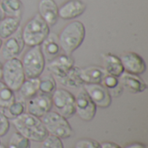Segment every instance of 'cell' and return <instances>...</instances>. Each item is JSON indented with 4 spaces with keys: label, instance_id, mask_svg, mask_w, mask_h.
<instances>
[{
    "label": "cell",
    "instance_id": "obj_1",
    "mask_svg": "<svg viewBox=\"0 0 148 148\" xmlns=\"http://www.w3.org/2000/svg\"><path fill=\"white\" fill-rule=\"evenodd\" d=\"M12 124L16 132L30 141L42 142L49 135L41 119L29 113L13 119Z\"/></svg>",
    "mask_w": 148,
    "mask_h": 148
},
{
    "label": "cell",
    "instance_id": "obj_2",
    "mask_svg": "<svg viewBox=\"0 0 148 148\" xmlns=\"http://www.w3.org/2000/svg\"><path fill=\"white\" fill-rule=\"evenodd\" d=\"M86 36L84 24L80 21H72L61 30L58 40L62 50L65 54L72 55L83 42Z\"/></svg>",
    "mask_w": 148,
    "mask_h": 148
},
{
    "label": "cell",
    "instance_id": "obj_3",
    "mask_svg": "<svg viewBox=\"0 0 148 148\" xmlns=\"http://www.w3.org/2000/svg\"><path fill=\"white\" fill-rule=\"evenodd\" d=\"M49 26L40 16L36 14L30 18L22 29V36L24 44L29 47L40 46L50 33Z\"/></svg>",
    "mask_w": 148,
    "mask_h": 148
},
{
    "label": "cell",
    "instance_id": "obj_4",
    "mask_svg": "<svg viewBox=\"0 0 148 148\" xmlns=\"http://www.w3.org/2000/svg\"><path fill=\"white\" fill-rule=\"evenodd\" d=\"M48 134L59 139H69L73 136L74 130L68 120L56 111H49L40 118Z\"/></svg>",
    "mask_w": 148,
    "mask_h": 148
},
{
    "label": "cell",
    "instance_id": "obj_5",
    "mask_svg": "<svg viewBox=\"0 0 148 148\" xmlns=\"http://www.w3.org/2000/svg\"><path fill=\"white\" fill-rule=\"evenodd\" d=\"M21 62L26 78H39L46 66V61L40 46L30 47Z\"/></svg>",
    "mask_w": 148,
    "mask_h": 148
},
{
    "label": "cell",
    "instance_id": "obj_6",
    "mask_svg": "<svg viewBox=\"0 0 148 148\" xmlns=\"http://www.w3.org/2000/svg\"><path fill=\"white\" fill-rule=\"evenodd\" d=\"M3 82L13 92L18 91L26 79L21 60L17 57L6 60L3 64Z\"/></svg>",
    "mask_w": 148,
    "mask_h": 148
},
{
    "label": "cell",
    "instance_id": "obj_7",
    "mask_svg": "<svg viewBox=\"0 0 148 148\" xmlns=\"http://www.w3.org/2000/svg\"><path fill=\"white\" fill-rule=\"evenodd\" d=\"M51 97L56 112L66 119L71 118L75 114V95L71 92L64 88H56L51 95Z\"/></svg>",
    "mask_w": 148,
    "mask_h": 148
},
{
    "label": "cell",
    "instance_id": "obj_8",
    "mask_svg": "<svg viewBox=\"0 0 148 148\" xmlns=\"http://www.w3.org/2000/svg\"><path fill=\"white\" fill-rule=\"evenodd\" d=\"M75 114L84 121H91L97 110V107L83 88L75 96Z\"/></svg>",
    "mask_w": 148,
    "mask_h": 148
},
{
    "label": "cell",
    "instance_id": "obj_9",
    "mask_svg": "<svg viewBox=\"0 0 148 148\" xmlns=\"http://www.w3.org/2000/svg\"><path fill=\"white\" fill-rule=\"evenodd\" d=\"M53 107L51 95L37 93L35 96L27 100L26 110L29 114L42 118L44 114L51 110Z\"/></svg>",
    "mask_w": 148,
    "mask_h": 148
},
{
    "label": "cell",
    "instance_id": "obj_10",
    "mask_svg": "<svg viewBox=\"0 0 148 148\" xmlns=\"http://www.w3.org/2000/svg\"><path fill=\"white\" fill-rule=\"evenodd\" d=\"M82 87L96 107L108 108L112 104V96L108 89L101 83L83 84Z\"/></svg>",
    "mask_w": 148,
    "mask_h": 148
},
{
    "label": "cell",
    "instance_id": "obj_11",
    "mask_svg": "<svg viewBox=\"0 0 148 148\" xmlns=\"http://www.w3.org/2000/svg\"><path fill=\"white\" fill-rule=\"evenodd\" d=\"M75 65V60L71 55L61 54L52 59L48 63V70L58 80L64 77L69 70Z\"/></svg>",
    "mask_w": 148,
    "mask_h": 148
},
{
    "label": "cell",
    "instance_id": "obj_12",
    "mask_svg": "<svg viewBox=\"0 0 148 148\" xmlns=\"http://www.w3.org/2000/svg\"><path fill=\"white\" fill-rule=\"evenodd\" d=\"M25 47L20 28L12 36L8 37L2 45V55L6 60L17 57Z\"/></svg>",
    "mask_w": 148,
    "mask_h": 148
},
{
    "label": "cell",
    "instance_id": "obj_13",
    "mask_svg": "<svg viewBox=\"0 0 148 148\" xmlns=\"http://www.w3.org/2000/svg\"><path fill=\"white\" fill-rule=\"evenodd\" d=\"M124 72L140 75L147 70V64L145 60L135 52H126L120 57Z\"/></svg>",
    "mask_w": 148,
    "mask_h": 148
},
{
    "label": "cell",
    "instance_id": "obj_14",
    "mask_svg": "<svg viewBox=\"0 0 148 148\" xmlns=\"http://www.w3.org/2000/svg\"><path fill=\"white\" fill-rule=\"evenodd\" d=\"M87 9L82 0H68L58 8L59 17L63 20H72L82 16Z\"/></svg>",
    "mask_w": 148,
    "mask_h": 148
},
{
    "label": "cell",
    "instance_id": "obj_15",
    "mask_svg": "<svg viewBox=\"0 0 148 148\" xmlns=\"http://www.w3.org/2000/svg\"><path fill=\"white\" fill-rule=\"evenodd\" d=\"M38 14L49 27L56 25L59 19V15L58 6L55 0H40Z\"/></svg>",
    "mask_w": 148,
    "mask_h": 148
},
{
    "label": "cell",
    "instance_id": "obj_16",
    "mask_svg": "<svg viewBox=\"0 0 148 148\" xmlns=\"http://www.w3.org/2000/svg\"><path fill=\"white\" fill-rule=\"evenodd\" d=\"M119 78L123 89L127 90L131 94L143 93L147 88V82L140 75L124 72Z\"/></svg>",
    "mask_w": 148,
    "mask_h": 148
},
{
    "label": "cell",
    "instance_id": "obj_17",
    "mask_svg": "<svg viewBox=\"0 0 148 148\" xmlns=\"http://www.w3.org/2000/svg\"><path fill=\"white\" fill-rule=\"evenodd\" d=\"M40 48L45 61H51L58 55H60L62 50L58 40V36L55 33H49L46 39L40 45Z\"/></svg>",
    "mask_w": 148,
    "mask_h": 148
},
{
    "label": "cell",
    "instance_id": "obj_18",
    "mask_svg": "<svg viewBox=\"0 0 148 148\" xmlns=\"http://www.w3.org/2000/svg\"><path fill=\"white\" fill-rule=\"evenodd\" d=\"M105 75L104 69L98 65H91L80 69V75L84 84L101 83Z\"/></svg>",
    "mask_w": 148,
    "mask_h": 148
},
{
    "label": "cell",
    "instance_id": "obj_19",
    "mask_svg": "<svg viewBox=\"0 0 148 148\" xmlns=\"http://www.w3.org/2000/svg\"><path fill=\"white\" fill-rule=\"evenodd\" d=\"M101 56L103 59V69L106 74L120 77L124 73V69L119 56L112 53H104Z\"/></svg>",
    "mask_w": 148,
    "mask_h": 148
},
{
    "label": "cell",
    "instance_id": "obj_20",
    "mask_svg": "<svg viewBox=\"0 0 148 148\" xmlns=\"http://www.w3.org/2000/svg\"><path fill=\"white\" fill-rule=\"evenodd\" d=\"M20 23L21 17H3L0 22V37L2 39H7L12 36L20 28Z\"/></svg>",
    "mask_w": 148,
    "mask_h": 148
},
{
    "label": "cell",
    "instance_id": "obj_21",
    "mask_svg": "<svg viewBox=\"0 0 148 148\" xmlns=\"http://www.w3.org/2000/svg\"><path fill=\"white\" fill-rule=\"evenodd\" d=\"M101 84L103 85L108 89V91L109 92L112 98L113 97H114V98L120 97L122 95L123 90H124L122 88V85L121 84L120 78L117 76L112 75L106 74L103 76Z\"/></svg>",
    "mask_w": 148,
    "mask_h": 148
},
{
    "label": "cell",
    "instance_id": "obj_22",
    "mask_svg": "<svg viewBox=\"0 0 148 148\" xmlns=\"http://www.w3.org/2000/svg\"><path fill=\"white\" fill-rule=\"evenodd\" d=\"M0 8L4 15L12 17H21L23 11L21 0H0Z\"/></svg>",
    "mask_w": 148,
    "mask_h": 148
},
{
    "label": "cell",
    "instance_id": "obj_23",
    "mask_svg": "<svg viewBox=\"0 0 148 148\" xmlns=\"http://www.w3.org/2000/svg\"><path fill=\"white\" fill-rule=\"evenodd\" d=\"M58 81L62 85L73 88H81L84 84L80 75V68L76 67L75 65H74L69 70V72L64 77L59 79Z\"/></svg>",
    "mask_w": 148,
    "mask_h": 148
},
{
    "label": "cell",
    "instance_id": "obj_24",
    "mask_svg": "<svg viewBox=\"0 0 148 148\" xmlns=\"http://www.w3.org/2000/svg\"><path fill=\"white\" fill-rule=\"evenodd\" d=\"M18 92L24 100L35 96L39 93V78H26L21 85Z\"/></svg>",
    "mask_w": 148,
    "mask_h": 148
},
{
    "label": "cell",
    "instance_id": "obj_25",
    "mask_svg": "<svg viewBox=\"0 0 148 148\" xmlns=\"http://www.w3.org/2000/svg\"><path fill=\"white\" fill-rule=\"evenodd\" d=\"M26 111V103L23 101H16L15 100L12 103H10L6 108H3V113L8 119H15Z\"/></svg>",
    "mask_w": 148,
    "mask_h": 148
},
{
    "label": "cell",
    "instance_id": "obj_26",
    "mask_svg": "<svg viewBox=\"0 0 148 148\" xmlns=\"http://www.w3.org/2000/svg\"><path fill=\"white\" fill-rule=\"evenodd\" d=\"M56 89V82L52 75H46L42 78L39 77V92L52 95Z\"/></svg>",
    "mask_w": 148,
    "mask_h": 148
},
{
    "label": "cell",
    "instance_id": "obj_27",
    "mask_svg": "<svg viewBox=\"0 0 148 148\" xmlns=\"http://www.w3.org/2000/svg\"><path fill=\"white\" fill-rule=\"evenodd\" d=\"M15 100L14 92L0 80V108H6Z\"/></svg>",
    "mask_w": 148,
    "mask_h": 148
},
{
    "label": "cell",
    "instance_id": "obj_28",
    "mask_svg": "<svg viewBox=\"0 0 148 148\" xmlns=\"http://www.w3.org/2000/svg\"><path fill=\"white\" fill-rule=\"evenodd\" d=\"M30 140L18 132H16L10 138L7 148H30Z\"/></svg>",
    "mask_w": 148,
    "mask_h": 148
},
{
    "label": "cell",
    "instance_id": "obj_29",
    "mask_svg": "<svg viewBox=\"0 0 148 148\" xmlns=\"http://www.w3.org/2000/svg\"><path fill=\"white\" fill-rule=\"evenodd\" d=\"M41 143V148H64L61 139L49 134Z\"/></svg>",
    "mask_w": 148,
    "mask_h": 148
},
{
    "label": "cell",
    "instance_id": "obj_30",
    "mask_svg": "<svg viewBox=\"0 0 148 148\" xmlns=\"http://www.w3.org/2000/svg\"><path fill=\"white\" fill-rule=\"evenodd\" d=\"M75 148H101V144L93 139H82L76 143Z\"/></svg>",
    "mask_w": 148,
    "mask_h": 148
},
{
    "label": "cell",
    "instance_id": "obj_31",
    "mask_svg": "<svg viewBox=\"0 0 148 148\" xmlns=\"http://www.w3.org/2000/svg\"><path fill=\"white\" fill-rule=\"evenodd\" d=\"M10 127V120L5 116V114L2 111H0V137L4 136L9 132Z\"/></svg>",
    "mask_w": 148,
    "mask_h": 148
},
{
    "label": "cell",
    "instance_id": "obj_32",
    "mask_svg": "<svg viewBox=\"0 0 148 148\" xmlns=\"http://www.w3.org/2000/svg\"><path fill=\"white\" fill-rule=\"evenodd\" d=\"M101 148H122L120 145L111 142V141H105L101 144Z\"/></svg>",
    "mask_w": 148,
    "mask_h": 148
},
{
    "label": "cell",
    "instance_id": "obj_33",
    "mask_svg": "<svg viewBox=\"0 0 148 148\" xmlns=\"http://www.w3.org/2000/svg\"><path fill=\"white\" fill-rule=\"evenodd\" d=\"M123 148H147V147L143 144V143H140V142H134V143H131L127 145L125 147Z\"/></svg>",
    "mask_w": 148,
    "mask_h": 148
},
{
    "label": "cell",
    "instance_id": "obj_34",
    "mask_svg": "<svg viewBox=\"0 0 148 148\" xmlns=\"http://www.w3.org/2000/svg\"><path fill=\"white\" fill-rule=\"evenodd\" d=\"M2 75H3V63L0 62V80H2Z\"/></svg>",
    "mask_w": 148,
    "mask_h": 148
},
{
    "label": "cell",
    "instance_id": "obj_35",
    "mask_svg": "<svg viewBox=\"0 0 148 148\" xmlns=\"http://www.w3.org/2000/svg\"><path fill=\"white\" fill-rule=\"evenodd\" d=\"M3 17H4V14H3V12L2 9L0 8V22H1V20H2Z\"/></svg>",
    "mask_w": 148,
    "mask_h": 148
},
{
    "label": "cell",
    "instance_id": "obj_36",
    "mask_svg": "<svg viewBox=\"0 0 148 148\" xmlns=\"http://www.w3.org/2000/svg\"><path fill=\"white\" fill-rule=\"evenodd\" d=\"M3 39L0 37V50H1V48H2V45H3V41H2Z\"/></svg>",
    "mask_w": 148,
    "mask_h": 148
},
{
    "label": "cell",
    "instance_id": "obj_37",
    "mask_svg": "<svg viewBox=\"0 0 148 148\" xmlns=\"http://www.w3.org/2000/svg\"><path fill=\"white\" fill-rule=\"evenodd\" d=\"M0 148H6L3 145H2V144H0Z\"/></svg>",
    "mask_w": 148,
    "mask_h": 148
},
{
    "label": "cell",
    "instance_id": "obj_38",
    "mask_svg": "<svg viewBox=\"0 0 148 148\" xmlns=\"http://www.w3.org/2000/svg\"><path fill=\"white\" fill-rule=\"evenodd\" d=\"M0 144H1V141H0Z\"/></svg>",
    "mask_w": 148,
    "mask_h": 148
}]
</instances>
